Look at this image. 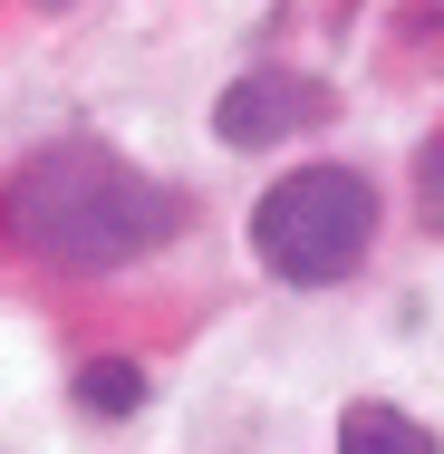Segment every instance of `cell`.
<instances>
[{
  "label": "cell",
  "instance_id": "obj_3",
  "mask_svg": "<svg viewBox=\"0 0 444 454\" xmlns=\"http://www.w3.org/2000/svg\"><path fill=\"white\" fill-rule=\"evenodd\" d=\"M339 97L319 88V78H300V68H252V78H232V88L213 97V136L222 145H280V136H300V126H319Z\"/></svg>",
  "mask_w": 444,
  "mask_h": 454
},
{
  "label": "cell",
  "instance_id": "obj_2",
  "mask_svg": "<svg viewBox=\"0 0 444 454\" xmlns=\"http://www.w3.org/2000/svg\"><path fill=\"white\" fill-rule=\"evenodd\" d=\"M367 242H377V184L348 175V165H300V175H280L252 203V252H261V271L300 280V290H319V280H348L367 262Z\"/></svg>",
  "mask_w": 444,
  "mask_h": 454
},
{
  "label": "cell",
  "instance_id": "obj_5",
  "mask_svg": "<svg viewBox=\"0 0 444 454\" xmlns=\"http://www.w3.org/2000/svg\"><path fill=\"white\" fill-rule=\"evenodd\" d=\"M78 406H88V416H136V406H145V367H126V358L78 367Z\"/></svg>",
  "mask_w": 444,
  "mask_h": 454
},
{
  "label": "cell",
  "instance_id": "obj_1",
  "mask_svg": "<svg viewBox=\"0 0 444 454\" xmlns=\"http://www.w3.org/2000/svg\"><path fill=\"white\" fill-rule=\"evenodd\" d=\"M0 232L58 271H126L183 232V193L136 175L116 145H39L0 184Z\"/></svg>",
  "mask_w": 444,
  "mask_h": 454
},
{
  "label": "cell",
  "instance_id": "obj_4",
  "mask_svg": "<svg viewBox=\"0 0 444 454\" xmlns=\"http://www.w3.org/2000/svg\"><path fill=\"white\" fill-rule=\"evenodd\" d=\"M339 454H444V445H435V426H416L396 406H348L339 416Z\"/></svg>",
  "mask_w": 444,
  "mask_h": 454
}]
</instances>
